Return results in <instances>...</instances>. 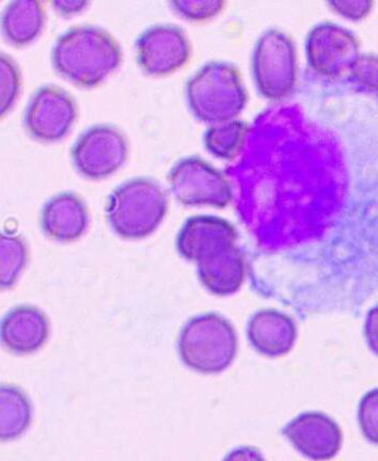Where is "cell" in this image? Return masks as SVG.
Instances as JSON below:
<instances>
[{"label":"cell","mask_w":378,"mask_h":461,"mask_svg":"<svg viewBox=\"0 0 378 461\" xmlns=\"http://www.w3.org/2000/svg\"><path fill=\"white\" fill-rule=\"evenodd\" d=\"M50 58L61 77L77 86H94L120 66L122 49L107 29L79 24L57 37Z\"/></svg>","instance_id":"1"},{"label":"cell","mask_w":378,"mask_h":461,"mask_svg":"<svg viewBox=\"0 0 378 461\" xmlns=\"http://www.w3.org/2000/svg\"><path fill=\"white\" fill-rule=\"evenodd\" d=\"M168 198L152 177L130 178L113 190L106 215L114 232L124 239H141L159 226L167 212Z\"/></svg>","instance_id":"2"},{"label":"cell","mask_w":378,"mask_h":461,"mask_svg":"<svg viewBox=\"0 0 378 461\" xmlns=\"http://www.w3.org/2000/svg\"><path fill=\"white\" fill-rule=\"evenodd\" d=\"M180 358L192 370L219 374L230 366L238 349V336L225 317L209 313L189 321L177 343Z\"/></svg>","instance_id":"3"},{"label":"cell","mask_w":378,"mask_h":461,"mask_svg":"<svg viewBox=\"0 0 378 461\" xmlns=\"http://www.w3.org/2000/svg\"><path fill=\"white\" fill-rule=\"evenodd\" d=\"M244 96L238 72L226 63H209L187 84L189 105L198 118L209 122L234 117L243 107Z\"/></svg>","instance_id":"4"},{"label":"cell","mask_w":378,"mask_h":461,"mask_svg":"<svg viewBox=\"0 0 378 461\" xmlns=\"http://www.w3.org/2000/svg\"><path fill=\"white\" fill-rule=\"evenodd\" d=\"M129 143L116 125L100 123L89 126L78 135L71 149L76 169L86 177L111 176L128 158Z\"/></svg>","instance_id":"5"},{"label":"cell","mask_w":378,"mask_h":461,"mask_svg":"<svg viewBox=\"0 0 378 461\" xmlns=\"http://www.w3.org/2000/svg\"><path fill=\"white\" fill-rule=\"evenodd\" d=\"M76 115L77 104L70 92L47 84L39 86L28 100L22 122L34 140L51 142L68 134Z\"/></svg>","instance_id":"6"},{"label":"cell","mask_w":378,"mask_h":461,"mask_svg":"<svg viewBox=\"0 0 378 461\" xmlns=\"http://www.w3.org/2000/svg\"><path fill=\"white\" fill-rule=\"evenodd\" d=\"M169 183L176 199L187 205L222 207L231 200L225 176L197 158L180 160L169 173Z\"/></svg>","instance_id":"7"},{"label":"cell","mask_w":378,"mask_h":461,"mask_svg":"<svg viewBox=\"0 0 378 461\" xmlns=\"http://www.w3.org/2000/svg\"><path fill=\"white\" fill-rule=\"evenodd\" d=\"M136 59L148 74L164 75L177 70L187 61L191 46L183 29L174 24H153L135 41Z\"/></svg>","instance_id":"8"},{"label":"cell","mask_w":378,"mask_h":461,"mask_svg":"<svg viewBox=\"0 0 378 461\" xmlns=\"http://www.w3.org/2000/svg\"><path fill=\"white\" fill-rule=\"evenodd\" d=\"M282 432L302 456L313 461L331 460L342 448L339 424L322 412L302 413L286 424Z\"/></svg>","instance_id":"9"},{"label":"cell","mask_w":378,"mask_h":461,"mask_svg":"<svg viewBox=\"0 0 378 461\" xmlns=\"http://www.w3.org/2000/svg\"><path fill=\"white\" fill-rule=\"evenodd\" d=\"M236 244L237 240L222 241L197 258L200 280L215 295H231L243 285L245 262Z\"/></svg>","instance_id":"10"},{"label":"cell","mask_w":378,"mask_h":461,"mask_svg":"<svg viewBox=\"0 0 378 461\" xmlns=\"http://www.w3.org/2000/svg\"><path fill=\"white\" fill-rule=\"evenodd\" d=\"M248 336L256 353L279 358L293 349L299 332L290 316L276 310H261L252 315Z\"/></svg>","instance_id":"11"},{"label":"cell","mask_w":378,"mask_h":461,"mask_svg":"<svg viewBox=\"0 0 378 461\" xmlns=\"http://www.w3.org/2000/svg\"><path fill=\"white\" fill-rule=\"evenodd\" d=\"M41 226L44 233L51 239L60 241L76 240L87 229V207L76 194H57L43 207Z\"/></svg>","instance_id":"12"},{"label":"cell","mask_w":378,"mask_h":461,"mask_svg":"<svg viewBox=\"0 0 378 461\" xmlns=\"http://www.w3.org/2000/svg\"><path fill=\"white\" fill-rule=\"evenodd\" d=\"M48 336L47 317L36 308H16L2 322V341L5 348L16 354L38 350Z\"/></svg>","instance_id":"13"},{"label":"cell","mask_w":378,"mask_h":461,"mask_svg":"<svg viewBox=\"0 0 378 461\" xmlns=\"http://www.w3.org/2000/svg\"><path fill=\"white\" fill-rule=\"evenodd\" d=\"M237 240L232 224L223 219L197 216L188 219L177 238V249L187 259L196 261L205 248L225 240Z\"/></svg>","instance_id":"14"},{"label":"cell","mask_w":378,"mask_h":461,"mask_svg":"<svg viewBox=\"0 0 378 461\" xmlns=\"http://www.w3.org/2000/svg\"><path fill=\"white\" fill-rule=\"evenodd\" d=\"M45 21L42 3L14 0L2 13V31L5 39L15 45H25L41 32Z\"/></svg>","instance_id":"15"},{"label":"cell","mask_w":378,"mask_h":461,"mask_svg":"<svg viewBox=\"0 0 378 461\" xmlns=\"http://www.w3.org/2000/svg\"><path fill=\"white\" fill-rule=\"evenodd\" d=\"M32 420L30 401L22 391L14 387H2V435L3 440H13L21 436Z\"/></svg>","instance_id":"16"},{"label":"cell","mask_w":378,"mask_h":461,"mask_svg":"<svg viewBox=\"0 0 378 461\" xmlns=\"http://www.w3.org/2000/svg\"><path fill=\"white\" fill-rule=\"evenodd\" d=\"M27 251L24 241L17 236L2 234V286L14 285L24 267Z\"/></svg>","instance_id":"17"},{"label":"cell","mask_w":378,"mask_h":461,"mask_svg":"<svg viewBox=\"0 0 378 461\" xmlns=\"http://www.w3.org/2000/svg\"><path fill=\"white\" fill-rule=\"evenodd\" d=\"M21 70L8 54L0 55V112L2 115L14 105L21 89Z\"/></svg>","instance_id":"18"},{"label":"cell","mask_w":378,"mask_h":461,"mask_svg":"<svg viewBox=\"0 0 378 461\" xmlns=\"http://www.w3.org/2000/svg\"><path fill=\"white\" fill-rule=\"evenodd\" d=\"M358 423L365 439L378 446V388L369 391L360 400Z\"/></svg>","instance_id":"19"},{"label":"cell","mask_w":378,"mask_h":461,"mask_svg":"<svg viewBox=\"0 0 378 461\" xmlns=\"http://www.w3.org/2000/svg\"><path fill=\"white\" fill-rule=\"evenodd\" d=\"M177 13L192 20H204L220 11L222 2H173Z\"/></svg>","instance_id":"20"},{"label":"cell","mask_w":378,"mask_h":461,"mask_svg":"<svg viewBox=\"0 0 378 461\" xmlns=\"http://www.w3.org/2000/svg\"><path fill=\"white\" fill-rule=\"evenodd\" d=\"M364 337L372 353L378 357V305L371 309L366 316Z\"/></svg>","instance_id":"21"},{"label":"cell","mask_w":378,"mask_h":461,"mask_svg":"<svg viewBox=\"0 0 378 461\" xmlns=\"http://www.w3.org/2000/svg\"><path fill=\"white\" fill-rule=\"evenodd\" d=\"M222 461H266L262 453L254 447H239L233 449Z\"/></svg>","instance_id":"22"},{"label":"cell","mask_w":378,"mask_h":461,"mask_svg":"<svg viewBox=\"0 0 378 461\" xmlns=\"http://www.w3.org/2000/svg\"><path fill=\"white\" fill-rule=\"evenodd\" d=\"M54 7L62 14H72L82 11L89 3L85 0H67V2H53Z\"/></svg>","instance_id":"23"}]
</instances>
